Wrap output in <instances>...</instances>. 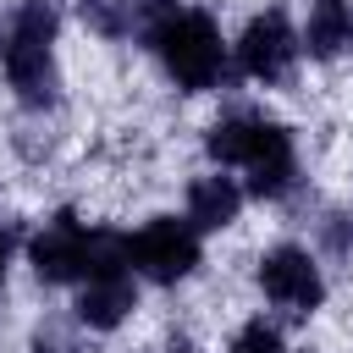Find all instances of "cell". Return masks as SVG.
I'll return each instance as SVG.
<instances>
[{
	"mask_svg": "<svg viewBox=\"0 0 353 353\" xmlns=\"http://www.w3.org/2000/svg\"><path fill=\"white\" fill-rule=\"evenodd\" d=\"M165 353H193V347H188V342H176V347H165Z\"/></svg>",
	"mask_w": 353,
	"mask_h": 353,
	"instance_id": "cell-15",
	"label": "cell"
},
{
	"mask_svg": "<svg viewBox=\"0 0 353 353\" xmlns=\"http://www.w3.org/2000/svg\"><path fill=\"white\" fill-rule=\"evenodd\" d=\"M210 154L221 165H248V188L259 199H276L287 193L292 182V138L276 127V121H259V116H226L210 127Z\"/></svg>",
	"mask_w": 353,
	"mask_h": 353,
	"instance_id": "cell-1",
	"label": "cell"
},
{
	"mask_svg": "<svg viewBox=\"0 0 353 353\" xmlns=\"http://www.w3.org/2000/svg\"><path fill=\"white\" fill-rule=\"evenodd\" d=\"M127 265H138L149 281H182V276L199 265V237H193V226L160 215V221H149V226L127 243Z\"/></svg>",
	"mask_w": 353,
	"mask_h": 353,
	"instance_id": "cell-4",
	"label": "cell"
},
{
	"mask_svg": "<svg viewBox=\"0 0 353 353\" xmlns=\"http://www.w3.org/2000/svg\"><path fill=\"white\" fill-rule=\"evenodd\" d=\"M353 39V11H347V0H314L309 6V28H303V44H309V55H336L342 44Z\"/></svg>",
	"mask_w": 353,
	"mask_h": 353,
	"instance_id": "cell-10",
	"label": "cell"
},
{
	"mask_svg": "<svg viewBox=\"0 0 353 353\" xmlns=\"http://www.w3.org/2000/svg\"><path fill=\"white\" fill-rule=\"evenodd\" d=\"M83 17L99 33H127L132 28V0H83Z\"/></svg>",
	"mask_w": 353,
	"mask_h": 353,
	"instance_id": "cell-11",
	"label": "cell"
},
{
	"mask_svg": "<svg viewBox=\"0 0 353 353\" xmlns=\"http://www.w3.org/2000/svg\"><path fill=\"white\" fill-rule=\"evenodd\" d=\"M154 44H160V61L165 72L182 83V88H210L221 77V33L204 11H171L154 22Z\"/></svg>",
	"mask_w": 353,
	"mask_h": 353,
	"instance_id": "cell-3",
	"label": "cell"
},
{
	"mask_svg": "<svg viewBox=\"0 0 353 353\" xmlns=\"http://www.w3.org/2000/svg\"><path fill=\"white\" fill-rule=\"evenodd\" d=\"M6 259H11V243H6V232H0V281H6Z\"/></svg>",
	"mask_w": 353,
	"mask_h": 353,
	"instance_id": "cell-14",
	"label": "cell"
},
{
	"mask_svg": "<svg viewBox=\"0 0 353 353\" xmlns=\"http://www.w3.org/2000/svg\"><path fill=\"white\" fill-rule=\"evenodd\" d=\"M33 353H83V342L66 331V325H55V320H44L39 331H33Z\"/></svg>",
	"mask_w": 353,
	"mask_h": 353,
	"instance_id": "cell-13",
	"label": "cell"
},
{
	"mask_svg": "<svg viewBox=\"0 0 353 353\" xmlns=\"http://www.w3.org/2000/svg\"><path fill=\"white\" fill-rule=\"evenodd\" d=\"M259 287H265V298H276V303L292 309V314H309V309L325 298V281H320L314 259H309L303 248H292V243H281V248H270V254L259 259Z\"/></svg>",
	"mask_w": 353,
	"mask_h": 353,
	"instance_id": "cell-5",
	"label": "cell"
},
{
	"mask_svg": "<svg viewBox=\"0 0 353 353\" xmlns=\"http://www.w3.org/2000/svg\"><path fill=\"white\" fill-rule=\"evenodd\" d=\"M127 309H138V287H132L127 270H121V276H88V287H83V298H77V320H83V325L110 331V325L127 320Z\"/></svg>",
	"mask_w": 353,
	"mask_h": 353,
	"instance_id": "cell-8",
	"label": "cell"
},
{
	"mask_svg": "<svg viewBox=\"0 0 353 353\" xmlns=\"http://www.w3.org/2000/svg\"><path fill=\"white\" fill-rule=\"evenodd\" d=\"M83 265H88V232L77 226L72 210H61L33 237V270H39V281H72V276H83Z\"/></svg>",
	"mask_w": 353,
	"mask_h": 353,
	"instance_id": "cell-7",
	"label": "cell"
},
{
	"mask_svg": "<svg viewBox=\"0 0 353 353\" xmlns=\"http://www.w3.org/2000/svg\"><path fill=\"white\" fill-rule=\"evenodd\" d=\"M55 0H22L17 28L6 39V77L28 105H50L55 99Z\"/></svg>",
	"mask_w": 353,
	"mask_h": 353,
	"instance_id": "cell-2",
	"label": "cell"
},
{
	"mask_svg": "<svg viewBox=\"0 0 353 353\" xmlns=\"http://www.w3.org/2000/svg\"><path fill=\"white\" fill-rule=\"evenodd\" d=\"M232 353H281V336H276V325L254 320V325H243V331H237Z\"/></svg>",
	"mask_w": 353,
	"mask_h": 353,
	"instance_id": "cell-12",
	"label": "cell"
},
{
	"mask_svg": "<svg viewBox=\"0 0 353 353\" xmlns=\"http://www.w3.org/2000/svg\"><path fill=\"white\" fill-rule=\"evenodd\" d=\"M292 55H298V39H292V28H287V17H281V11L254 17V22H248V33H243V44H237L243 72H248V77H259V83H281V77L292 72Z\"/></svg>",
	"mask_w": 353,
	"mask_h": 353,
	"instance_id": "cell-6",
	"label": "cell"
},
{
	"mask_svg": "<svg viewBox=\"0 0 353 353\" xmlns=\"http://www.w3.org/2000/svg\"><path fill=\"white\" fill-rule=\"evenodd\" d=\"M237 210H243V193H237V182H232V176H199V182L188 188V221H193V226H204V232L232 226V221H237Z\"/></svg>",
	"mask_w": 353,
	"mask_h": 353,
	"instance_id": "cell-9",
	"label": "cell"
}]
</instances>
